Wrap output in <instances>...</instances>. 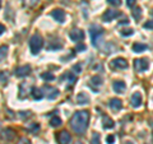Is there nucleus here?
I'll use <instances>...</instances> for the list:
<instances>
[{"label":"nucleus","instance_id":"nucleus-1","mask_svg":"<svg viewBox=\"0 0 153 144\" xmlns=\"http://www.w3.org/2000/svg\"><path fill=\"white\" fill-rule=\"evenodd\" d=\"M88 121H89V112L88 111H84V110L76 111L70 120V126L74 133L83 134L88 128Z\"/></svg>","mask_w":153,"mask_h":144},{"label":"nucleus","instance_id":"nucleus-2","mask_svg":"<svg viewBox=\"0 0 153 144\" xmlns=\"http://www.w3.org/2000/svg\"><path fill=\"white\" fill-rule=\"evenodd\" d=\"M42 46H44V38L40 33H35L31 40H30V47H31V52L33 55H37L41 51Z\"/></svg>","mask_w":153,"mask_h":144},{"label":"nucleus","instance_id":"nucleus-3","mask_svg":"<svg viewBox=\"0 0 153 144\" xmlns=\"http://www.w3.org/2000/svg\"><path fill=\"white\" fill-rule=\"evenodd\" d=\"M89 35L92 38L93 46H100L102 44V37H103V30L100 26H92L89 28Z\"/></svg>","mask_w":153,"mask_h":144},{"label":"nucleus","instance_id":"nucleus-4","mask_svg":"<svg viewBox=\"0 0 153 144\" xmlns=\"http://www.w3.org/2000/svg\"><path fill=\"white\" fill-rule=\"evenodd\" d=\"M42 92H44V96H46V98L49 99H54L59 96V91L55 87H50V85H46V87L42 88Z\"/></svg>","mask_w":153,"mask_h":144},{"label":"nucleus","instance_id":"nucleus-5","mask_svg":"<svg viewBox=\"0 0 153 144\" xmlns=\"http://www.w3.org/2000/svg\"><path fill=\"white\" fill-rule=\"evenodd\" d=\"M134 66H135L137 71H146L149 68V61L147 59H137L134 60Z\"/></svg>","mask_w":153,"mask_h":144},{"label":"nucleus","instance_id":"nucleus-6","mask_svg":"<svg viewBox=\"0 0 153 144\" xmlns=\"http://www.w3.org/2000/svg\"><path fill=\"white\" fill-rule=\"evenodd\" d=\"M56 140H57V143H59V144H70L71 137H70V134L66 130H63V131H60L56 135Z\"/></svg>","mask_w":153,"mask_h":144},{"label":"nucleus","instance_id":"nucleus-7","mask_svg":"<svg viewBox=\"0 0 153 144\" xmlns=\"http://www.w3.org/2000/svg\"><path fill=\"white\" fill-rule=\"evenodd\" d=\"M111 66L114 69H126L128 68V61L124 57H116L111 61Z\"/></svg>","mask_w":153,"mask_h":144},{"label":"nucleus","instance_id":"nucleus-8","mask_svg":"<svg viewBox=\"0 0 153 144\" xmlns=\"http://www.w3.org/2000/svg\"><path fill=\"white\" fill-rule=\"evenodd\" d=\"M14 73H16L17 76H21V78H22V76H27L28 74L31 73V66H30V65H22V66H18Z\"/></svg>","mask_w":153,"mask_h":144},{"label":"nucleus","instance_id":"nucleus-9","mask_svg":"<svg viewBox=\"0 0 153 144\" xmlns=\"http://www.w3.org/2000/svg\"><path fill=\"white\" fill-rule=\"evenodd\" d=\"M69 36H70V38L73 40L74 42H80L84 38V32L83 31H80V30H73L70 33H69Z\"/></svg>","mask_w":153,"mask_h":144},{"label":"nucleus","instance_id":"nucleus-10","mask_svg":"<svg viewBox=\"0 0 153 144\" xmlns=\"http://www.w3.org/2000/svg\"><path fill=\"white\" fill-rule=\"evenodd\" d=\"M51 16L54 17V19L59 23H63L65 21V12L61 10V9H54L51 12Z\"/></svg>","mask_w":153,"mask_h":144},{"label":"nucleus","instance_id":"nucleus-11","mask_svg":"<svg viewBox=\"0 0 153 144\" xmlns=\"http://www.w3.org/2000/svg\"><path fill=\"white\" fill-rule=\"evenodd\" d=\"M119 16H120V12H117V10H107V12L103 13L102 19L105 22H111L112 19L117 18Z\"/></svg>","mask_w":153,"mask_h":144},{"label":"nucleus","instance_id":"nucleus-12","mask_svg":"<svg viewBox=\"0 0 153 144\" xmlns=\"http://www.w3.org/2000/svg\"><path fill=\"white\" fill-rule=\"evenodd\" d=\"M142 101H143V98H142V94H140L139 92L133 93V96H131V101H130V102H131V106H133L134 108L140 107Z\"/></svg>","mask_w":153,"mask_h":144},{"label":"nucleus","instance_id":"nucleus-13","mask_svg":"<svg viewBox=\"0 0 153 144\" xmlns=\"http://www.w3.org/2000/svg\"><path fill=\"white\" fill-rule=\"evenodd\" d=\"M108 105L114 111H120V110L123 108V101L120 98H111Z\"/></svg>","mask_w":153,"mask_h":144},{"label":"nucleus","instance_id":"nucleus-14","mask_svg":"<svg viewBox=\"0 0 153 144\" xmlns=\"http://www.w3.org/2000/svg\"><path fill=\"white\" fill-rule=\"evenodd\" d=\"M75 99H76V103L78 105H87V103H89V101H91L89 96L87 93H84V92H80V93L76 94Z\"/></svg>","mask_w":153,"mask_h":144},{"label":"nucleus","instance_id":"nucleus-15","mask_svg":"<svg viewBox=\"0 0 153 144\" xmlns=\"http://www.w3.org/2000/svg\"><path fill=\"white\" fill-rule=\"evenodd\" d=\"M31 92V85L28 83H22L19 87V98H25L27 97V94Z\"/></svg>","mask_w":153,"mask_h":144},{"label":"nucleus","instance_id":"nucleus-16","mask_svg":"<svg viewBox=\"0 0 153 144\" xmlns=\"http://www.w3.org/2000/svg\"><path fill=\"white\" fill-rule=\"evenodd\" d=\"M65 79H66V88L68 89H70L76 83V76H75L74 73H66L65 74Z\"/></svg>","mask_w":153,"mask_h":144},{"label":"nucleus","instance_id":"nucleus-17","mask_svg":"<svg viewBox=\"0 0 153 144\" xmlns=\"http://www.w3.org/2000/svg\"><path fill=\"white\" fill-rule=\"evenodd\" d=\"M112 88H114V91H115L116 93H123L124 91H125L126 85H125V83H124V82H121V80H116V82H114Z\"/></svg>","mask_w":153,"mask_h":144},{"label":"nucleus","instance_id":"nucleus-18","mask_svg":"<svg viewBox=\"0 0 153 144\" xmlns=\"http://www.w3.org/2000/svg\"><path fill=\"white\" fill-rule=\"evenodd\" d=\"M102 124H103V128L105 129H112L115 126V122L108 116H103L102 117Z\"/></svg>","mask_w":153,"mask_h":144},{"label":"nucleus","instance_id":"nucleus-19","mask_svg":"<svg viewBox=\"0 0 153 144\" xmlns=\"http://www.w3.org/2000/svg\"><path fill=\"white\" fill-rule=\"evenodd\" d=\"M148 49V46L144 44H134L133 45V51L134 52H143Z\"/></svg>","mask_w":153,"mask_h":144},{"label":"nucleus","instance_id":"nucleus-20","mask_svg":"<svg viewBox=\"0 0 153 144\" xmlns=\"http://www.w3.org/2000/svg\"><path fill=\"white\" fill-rule=\"evenodd\" d=\"M3 138L5 139V140H12V139L14 138V131L9 128L5 129V130H4V134H3Z\"/></svg>","mask_w":153,"mask_h":144},{"label":"nucleus","instance_id":"nucleus-21","mask_svg":"<svg viewBox=\"0 0 153 144\" xmlns=\"http://www.w3.org/2000/svg\"><path fill=\"white\" fill-rule=\"evenodd\" d=\"M32 97L35 99H41L42 97H44V92H42V89H38V88L32 89Z\"/></svg>","mask_w":153,"mask_h":144},{"label":"nucleus","instance_id":"nucleus-22","mask_svg":"<svg viewBox=\"0 0 153 144\" xmlns=\"http://www.w3.org/2000/svg\"><path fill=\"white\" fill-rule=\"evenodd\" d=\"M133 17L135 21H139V19L142 18V9L138 7V8H134L133 9Z\"/></svg>","mask_w":153,"mask_h":144},{"label":"nucleus","instance_id":"nucleus-23","mask_svg":"<svg viewBox=\"0 0 153 144\" xmlns=\"http://www.w3.org/2000/svg\"><path fill=\"white\" fill-rule=\"evenodd\" d=\"M50 125L52 128H56V126H60L61 125V119L57 117V116H54L51 120H50Z\"/></svg>","mask_w":153,"mask_h":144},{"label":"nucleus","instance_id":"nucleus-24","mask_svg":"<svg viewBox=\"0 0 153 144\" xmlns=\"http://www.w3.org/2000/svg\"><path fill=\"white\" fill-rule=\"evenodd\" d=\"M91 83H92V85H101L102 84V78L100 75H94L92 76V79H91Z\"/></svg>","mask_w":153,"mask_h":144},{"label":"nucleus","instance_id":"nucleus-25","mask_svg":"<svg viewBox=\"0 0 153 144\" xmlns=\"http://www.w3.org/2000/svg\"><path fill=\"white\" fill-rule=\"evenodd\" d=\"M91 144H101V135L98 133H93L92 139H91Z\"/></svg>","mask_w":153,"mask_h":144},{"label":"nucleus","instance_id":"nucleus-26","mask_svg":"<svg viewBox=\"0 0 153 144\" xmlns=\"http://www.w3.org/2000/svg\"><path fill=\"white\" fill-rule=\"evenodd\" d=\"M8 55V46H1L0 47V61L4 60Z\"/></svg>","mask_w":153,"mask_h":144},{"label":"nucleus","instance_id":"nucleus-27","mask_svg":"<svg viewBox=\"0 0 153 144\" xmlns=\"http://www.w3.org/2000/svg\"><path fill=\"white\" fill-rule=\"evenodd\" d=\"M27 130L28 131H32V133H36L37 130H40V125H38L37 122H33V124H31V125L27 126Z\"/></svg>","mask_w":153,"mask_h":144},{"label":"nucleus","instance_id":"nucleus-28","mask_svg":"<svg viewBox=\"0 0 153 144\" xmlns=\"http://www.w3.org/2000/svg\"><path fill=\"white\" fill-rule=\"evenodd\" d=\"M120 33H121V36H124V37L133 36L134 35V30H131V28H125V30H121Z\"/></svg>","mask_w":153,"mask_h":144},{"label":"nucleus","instance_id":"nucleus-29","mask_svg":"<svg viewBox=\"0 0 153 144\" xmlns=\"http://www.w3.org/2000/svg\"><path fill=\"white\" fill-rule=\"evenodd\" d=\"M41 76H42V79H45V80H54L55 79V75L51 73H44Z\"/></svg>","mask_w":153,"mask_h":144},{"label":"nucleus","instance_id":"nucleus-30","mask_svg":"<svg viewBox=\"0 0 153 144\" xmlns=\"http://www.w3.org/2000/svg\"><path fill=\"white\" fill-rule=\"evenodd\" d=\"M8 79H9V74L7 71H0V80H1L3 83H5Z\"/></svg>","mask_w":153,"mask_h":144},{"label":"nucleus","instance_id":"nucleus-31","mask_svg":"<svg viewBox=\"0 0 153 144\" xmlns=\"http://www.w3.org/2000/svg\"><path fill=\"white\" fill-rule=\"evenodd\" d=\"M107 3L110 5H114V7H120L121 5V0H107Z\"/></svg>","mask_w":153,"mask_h":144},{"label":"nucleus","instance_id":"nucleus-32","mask_svg":"<svg viewBox=\"0 0 153 144\" xmlns=\"http://www.w3.org/2000/svg\"><path fill=\"white\" fill-rule=\"evenodd\" d=\"M37 3V0H23V4L26 7H33Z\"/></svg>","mask_w":153,"mask_h":144},{"label":"nucleus","instance_id":"nucleus-33","mask_svg":"<svg viewBox=\"0 0 153 144\" xmlns=\"http://www.w3.org/2000/svg\"><path fill=\"white\" fill-rule=\"evenodd\" d=\"M31 115H32V114H31L30 111H26V112H25V111H21V112H19V116H21L22 119H27V117H30Z\"/></svg>","mask_w":153,"mask_h":144},{"label":"nucleus","instance_id":"nucleus-34","mask_svg":"<svg viewBox=\"0 0 153 144\" xmlns=\"http://www.w3.org/2000/svg\"><path fill=\"white\" fill-rule=\"evenodd\" d=\"M114 142H115V137H114V135H107L106 143H107V144H114Z\"/></svg>","mask_w":153,"mask_h":144},{"label":"nucleus","instance_id":"nucleus-35","mask_svg":"<svg viewBox=\"0 0 153 144\" xmlns=\"http://www.w3.org/2000/svg\"><path fill=\"white\" fill-rule=\"evenodd\" d=\"M18 144H31V140L28 138H22L21 140H19Z\"/></svg>","mask_w":153,"mask_h":144},{"label":"nucleus","instance_id":"nucleus-36","mask_svg":"<svg viewBox=\"0 0 153 144\" xmlns=\"http://www.w3.org/2000/svg\"><path fill=\"white\" fill-rule=\"evenodd\" d=\"M73 70H74V71H76V73H80V70H82V66H80V64L73 65Z\"/></svg>","mask_w":153,"mask_h":144},{"label":"nucleus","instance_id":"nucleus-37","mask_svg":"<svg viewBox=\"0 0 153 144\" xmlns=\"http://www.w3.org/2000/svg\"><path fill=\"white\" fill-rule=\"evenodd\" d=\"M144 28H148V30H153V21L147 22L146 24H144Z\"/></svg>","mask_w":153,"mask_h":144},{"label":"nucleus","instance_id":"nucleus-38","mask_svg":"<svg viewBox=\"0 0 153 144\" xmlns=\"http://www.w3.org/2000/svg\"><path fill=\"white\" fill-rule=\"evenodd\" d=\"M135 1L137 0H126V5L128 7H133L134 4H135Z\"/></svg>","mask_w":153,"mask_h":144},{"label":"nucleus","instance_id":"nucleus-39","mask_svg":"<svg viewBox=\"0 0 153 144\" xmlns=\"http://www.w3.org/2000/svg\"><path fill=\"white\" fill-rule=\"evenodd\" d=\"M83 50H85V46H84V45L79 44L78 46H76V51H83Z\"/></svg>","mask_w":153,"mask_h":144},{"label":"nucleus","instance_id":"nucleus-40","mask_svg":"<svg viewBox=\"0 0 153 144\" xmlns=\"http://www.w3.org/2000/svg\"><path fill=\"white\" fill-rule=\"evenodd\" d=\"M4 32H5V27H4L3 24H0V36H1Z\"/></svg>","mask_w":153,"mask_h":144},{"label":"nucleus","instance_id":"nucleus-41","mask_svg":"<svg viewBox=\"0 0 153 144\" xmlns=\"http://www.w3.org/2000/svg\"><path fill=\"white\" fill-rule=\"evenodd\" d=\"M119 23H120V24H128L129 21H128V19H123V21H121V22H119Z\"/></svg>","mask_w":153,"mask_h":144},{"label":"nucleus","instance_id":"nucleus-42","mask_svg":"<svg viewBox=\"0 0 153 144\" xmlns=\"http://www.w3.org/2000/svg\"><path fill=\"white\" fill-rule=\"evenodd\" d=\"M0 130H1V122H0Z\"/></svg>","mask_w":153,"mask_h":144},{"label":"nucleus","instance_id":"nucleus-43","mask_svg":"<svg viewBox=\"0 0 153 144\" xmlns=\"http://www.w3.org/2000/svg\"><path fill=\"white\" fill-rule=\"evenodd\" d=\"M0 5H1V1H0Z\"/></svg>","mask_w":153,"mask_h":144},{"label":"nucleus","instance_id":"nucleus-44","mask_svg":"<svg viewBox=\"0 0 153 144\" xmlns=\"http://www.w3.org/2000/svg\"><path fill=\"white\" fill-rule=\"evenodd\" d=\"M128 144H131V143H128Z\"/></svg>","mask_w":153,"mask_h":144}]
</instances>
